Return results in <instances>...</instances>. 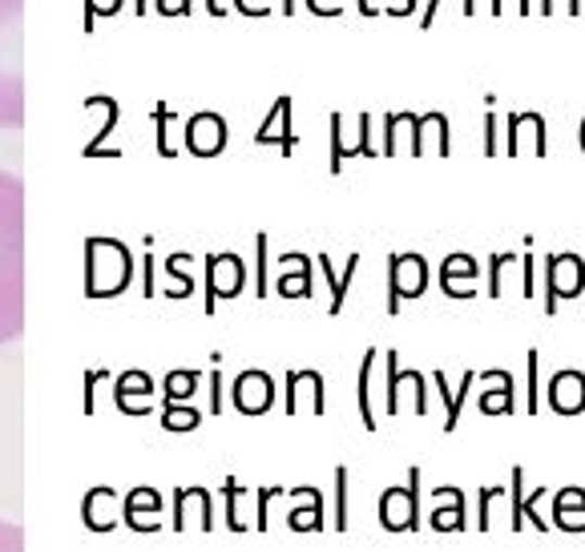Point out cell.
<instances>
[{
    "label": "cell",
    "instance_id": "obj_1",
    "mask_svg": "<svg viewBox=\"0 0 585 552\" xmlns=\"http://www.w3.org/2000/svg\"><path fill=\"white\" fill-rule=\"evenodd\" d=\"M25 190L0 170V347L25 326Z\"/></svg>",
    "mask_w": 585,
    "mask_h": 552
},
{
    "label": "cell",
    "instance_id": "obj_2",
    "mask_svg": "<svg viewBox=\"0 0 585 552\" xmlns=\"http://www.w3.org/2000/svg\"><path fill=\"white\" fill-rule=\"evenodd\" d=\"M133 262L129 251L114 239H89L86 242V291L89 298H114L117 291H126Z\"/></svg>",
    "mask_w": 585,
    "mask_h": 552
},
{
    "label": "cell",
    "instance_id": "obj_3",
    "mask_svg": "<svg viewBox=\"0 0 585 552\" xmlns=\"http://www.w3.org/2000/svg\"><path fill=\"white\" fill-rule=\"evenodd\" d=\"M585 295V258L573 251H557L545 258V314H557L565 298Z\"/></svg>",
    "mask_w": 585,
    "mask_h": 552
},
{
    "label": "cell",
    "instance_id": "obj_4",
    "mask_svg": "<svg viewBox=\"0 0 585 552\" xmlns=\"http://www.w3.org/2000/svg\"><path fill=\"white\" fill-rule=\"evenodd\" d=\"M429 291V262L420 255H392L387 267V314H400L408 298H420Z\"/></svg>",
    "mask_w": 585,
    "mask_h": 552
},
{
    "label": "cell",
    "instance_id": "obj_5",
    "mask_svg": "<svg viewBox=\"0 0 585 552\" xmlns=\"http://www.w3.org/2000/svg\"><path fill=\"white\" fill-rule=\"evenodd\" d=\"M380 524L387 532H412V528H420V467L408 472L404 488H387L380 496Z\"/></svg>",
    "mask_w": 585,
    "mask_h": 552
},
{
    "label": "cell",
    "instance_id": "obj_6",
    "mask_svg": "<svg viewBox=\"0 0 585 552\" xmlns=\"http://www.w3.org/2000/svg\"><path fill=\"white\" fill-rule=\"evenodd\" d=\"M505 154L509 157H545L549 154V138H545V117L542 114H513L505 121Z\"/></svg>",
    "mask_w": 585,
    "mask_h": 552
},
{
    "label": "cell",
    "instance_id": "obj_7",
    "mask_svg": "<svg viewBox=\"0 0 585 552\" xmlns=\"http://www.w3.org/2000/svg\"><path fill=\"white\" fill-rule=\"evenodd\" d=\"M246 283V270L239 255H211L206 262V307L215 311L218 298H234Z\"/></svg>",
    "mask_w": 585,
    "mask_h": 552
},
{
    "label": "cell",
    "instance_id": "obj_8",
    "mask_svg": "<svg viewBox=\"0 0 585 552\" xmlns=\"http://www.w3.org/2000/svg\"><path fill=\"white\" fill-rule=\"evenodd\" d=\"M234 408L243 411V415H263V411H271L275 403V383L267 371H243L239 380H234Z\"/></svg>",
    "mask_w": 585,
    "mask_h": 552
},
{
    "label": "cell",
    "instance_id": "obj_9",
    "mask_svg": "<svg viewBox=\"0 0 585 552\" xmlns=\"http://www.w3.org/2000/svg\"><path fill=\"white\" fill-rule=\"evenodd\" d=\"M186 145H190V154H199V157L222 154V145H227V121H222L218 114L190 117V126H186Z\"/></svg>",
    "mask_w": 585,
    "mask_h": 552
},
{
    "label": "cell",
    "instance_id": "obj_10",
    "mask_svg": "<svg viewBox=\"0 0 585 552\" xmlns=\"http://www.w3.org/2000/svg\"><path fill=\"white\" fill-rule=\"evenodd\" d=\"M549 408L557 415H582L585 411V375L582 371H557L549 380Z\"/></svg>",
    "mask_w": 585,
    "mask_h": 552
},
{
    "label": "cell",
    "instance_id": "obj_11",
    "mask_svg": "<svg viewBox=\"0 0 585 552\" xmlns=\"http://www.w3.org/2000/svg\"><path fill=\"white\" fill-rule=\"evenodd\" d=\"M476 274H481V267H476V258L472 255H448L441 267V286L448 298H472L476 295Z\"/></svg>",
    "mask_w": 585,
    "mask_h": 552
},
{
    "label": "cell",
    "instance_id": "obj_12",
    "mask_svg": "<svg viewBox=\"0 0 585 552\" xmlns=\"http://www.w3.org/2000/svg\"><path fill=\"white\" fill-rule=\"evenodd\" d=\"M481 387H493V391H481V411H485V415H513L517 383L509 371H485V375H481Z\"/></svg>",
    "mask_w": 585,
    "mask_h": 552
},
{
    "label": "cell",
    "instance_id": "obj_13",
    "mask_svg": "<svg viewBox=\"0 0 585 552\" xmlns=\"http://www.w3.org/2000/svg\"><path fill=\"white\" fill-rule=\"evenodd\" d=\"M412 154H432V157H448V154H453L448 117H444V114L416 117V145H412Z\"/></svg>",
    "mask_w": 585,
    "mask_h": 552
},
{
    "label": "cell",
    "instance_id": "obj_14",
    "mask_svg": "<svg viewBox=\"0 0 585 552\" xmlns=\"http://www.w3.org/2000/svg\"><path fill=\"white\" fill-rule=\"evenodd\" d=\"M300 396H311L315 415L328 411V399H323V375H319V371H291V375H287V411H295Z\"/></svg>",
    "mask_w": 585,
    "mask_h": 552
},
{
    "label": "cell",
    "instance_id": "obj_15",
    "mask_svg": "<svg viewBox=\"0 0 585 552\" xmlns=\"http://www.w3.org/2000/svg\"><path fill=\"white\" fill-rule=\"evenodd\" d=\"M554 524L565 532H585V488H561L554 496Z\"/></svg>",
    "mask_w": 585,
    "mask_h": 552
},
{
    "label": "cell",
    "instance_id": "obj_16",
    "mask_svg": "<svg viewBox=\"0 0 585 552\" xmlns=\"http://www.w3.org/2000/svg\"><path fill=\"white\" fill-rule=\"evenodd\" d=\"M279 295L283 298H311V258L287 255L279 274Z\"/></svg>",
    "mask_w": 585,
    "mask_h": 552
},
{
    "label": "cell",
    "instance_id": "obj_17",
    "mask_svg": "<svg viewBox=\"0 0 585 552\" xmlns=\"http://www.w3.org/2000/svg\"><path fill=\"white\" fill-rule=\"evenodd\" d=\"M255 142H279L283 145V154H291L295 150V133H291V98H279V105H275V114L258 126Z\"/></svg>",
    "mask_w": 585,
    "mask_h": 552
},
{
    "label": "cell",
    "instance_id": "obj_18",
    "mask_svg": "<svg viewBox=\"0 0 585 552\" xmlns=\"http://www.w3.org/2000/svg\"><path fill=\"white\" fill-rule=\"evenodd\" d=\"M441 509L432 512V528L436 532H460L465 528V492L460 488H436Z\"/></svg>",
    "mask_w": 585,
    "mask_h": 552
},
{
    "label": "cell",
    "instance_id": "obj_19",
    "mask_svg": "<svg viewBox=\"0 0 585 552\" xmlns=\"http://www.w3.org/2000/svg\"><path fill=\"white\" fill-rule=\"evenodd\" d=\"M387 138H384V154H400V150H408L412 154L416 145V114H392L384 121Z\"/></svg>",
    "mask_w": 585,
    "mask_h": 552
},
{
    "label": "cell",
    "instance_id": "obj_20",
    "mask_svg": "<svg viewBox=\"0 0 585 552\" xmlns=\"http://www.w3.org/2000/svg\"><path fill=\"white\" fill-rule=\"evenodd\" d=\"M436 380V387H441V396H444V408H448V415H444V432H457V424H460V408H465V399H469V391H472V383H476V375H465L460 380V391H448V380H444L441 371L432 375Z\"/></svg>",
    "mask_w": 585,
    "mask_h": 552
},
{
    "label": "cell",
    "instance_id": "obj_21",
    "mask_svg": "<svg viewBox=\"0 0 585 552\" xmlns=\"http://www.w3.org/2000/svg\"><path fill=\"white\" fill-rule=\"evenodd\" d=\"M319 270L328 274V283H331V314H340L343 311V298H347V286H352V279H356V270H359V255L347 258L343 274H335V270H331L328 255H319Z\"/></svg>",
    "mask_w": 585,
    "mask_h": 552
},
{
    "label": "cell",
    "instance_id": "obj_22",
    "mask_svg": "<svg viewBox=\"0 0 585 552\" xmlns=\"http://www.w3.org/2000/svg\"><path fill=\"white\" fill-rule=\"evenodd\" d=\"M376 359H380V355L376 351H368L364 355V363H359V415H364V427H368V432H376V411H371V368H376Z\"/></svg>",
    "mask_w": 585,
    "mask_h": 552
},
{
    "label": "cell",
    "instance_id": "obj_23",
    "mask_svg": "<svg viewBox=\"0 0 585 552\" xmlns=\"http://www.w3.org/2000/svg\"><path fill=\"white\" fill-rule=\"evenodd\" d=\"M517 262V255L509 251H500V255L488 258V298H500L505 295V279H509V267Z\"/></svg>",
    "mask_w": 585,
    "mask_h": 552
},
{
    "label": "cell",
    "instance_id": "obj_24",
    "mask_svg": "<svg viewBox=\"0 0 585 552\" xmlns=\"http://www.w3.org/2000/svg\"><path fill=\"white\" fill-rule=\"evenodd\" d=\"M291 528H300V532H315V528H323V496L315 492L311 500H307V509L291 512Z\"/></svg>",
    "mask_w": 585,
    "mask_h": 552
},
{
    "label": "cell",
    "instance_id": "obj_25",
    "mask_svg": "<svg viewBox=\"0 0 585 552\" xmlns=\"http://www.w3.org/2000/svg\"><path fill=\"white\" fill-rule=\"evenodd\" d=\"M529 391H525V411L529 415H537L542 411V380H537V371H542V351H529Z\"/></svg>",
    "mask_w": 585,
    "mask_h": 552
},
{
    "label": "cell",
    "instance_id": "obj_26",
    "mask_svg": "<svg viewBox=\"0 0 585 552\" xmlns=\"http://www.w3.org/2000/svg\"><path fill=\"white\" fill-rule=\"evenodd\" d=\"M521 484H525V467H513V488H509V504H513V516H509V524H513V532H521L525 528V516H521V504H525V496H521Z\"/></svg>",
    "mask_w": 585,
    "mask_h": 552
},
{
    "label": "cell",
    "instance_id": "obj_27",
    "mask_svg": "<svg viewBox=\"0 0 585 552\" xmlns=\"http://www.w3.org/2000/svg\"><path fill=\"white\" fill-rule=\"evenodd\" d=\"M343 157H347V138H343V117H331V174L343 170Z\"/></svg>",
    "mask_w": 585,
    "mask_h": 552
},
{
    "label": "cell",
    "instance_id": "obj_28",
    "mask_svg": "<svg viewBox=\"0 0 585 552\" xmlns=\"http://www.w3.org/2000/svg\"><path fill=\"white\" fill-rule=\"evenodd\" d=\"M162 424L174 427V432H186V427H199L202 424V415L194 408H166L162 411Z\"/></svg>",
    "mask_w": 585,
    "mask_h": 552
},
{
    "label": "cell",
    "instance_id": "obj_29",
    "mask_svg": "<svg viewBox=\"0 0 585 552\" xmlns=\"http://www.w3.org/2000/svg\"><path fill=\"white\" fill-rule=\"evenodd\" d=\"M335 528H347V467H335Z\"/></svg>",
    "mask_w": 585,
    "mask_h": 552
},
{
    "label": "cell",
    "instance_id": "obj_30",
    "mask_svg": "<svg viewBox=\"0 0 585 552\" xmlns=\"http://www.w3.org/2000/svg\"><path fill=\"white\" fill-rule=\"evenodd\" d=\"M0 552H25V532H21V524L0 521Z\"/></svg>",
    "mask_w": 585,
    "mask_h": 552
},
{
    "label": "cell",
    "instance_id": "obj_31",
    "mask_svg": "<svg viewBox=\"0 0 585 552\" xmlns=\"http://www.w3.org/2000/svg\"><path fill=\"white\" fill-rule=\"evenodd\" d=\"M194 387H199V375H194V371H178V375H170V380H166V391H170V399H186Z\"/></svg>",
    "mask_w": 585,
    "mask_h": 552
},
{
    "label": "cell",
    "instance_id": "obj_32",
    "mask_svg": "<svg viewBox=\"0 0 585 552\" xmlns=\"http://www.w3.org/2000/svg\"><path fill=\"white\" fill-rule=\"evenodd\" d=\"M521 298H537V262L533 255H521Z\"/></svg>",
    "mask_w": 585,
    "mask_h": 552
},
{
    "label": "cell",
    "instance_id": "obj_33",
    "mask_svg": "<svg viewBox=\"0 0 585 552\" xmlns=\"http://www.w3.org/2000/svg\"><path fill=\"white\" fill-rule=\"evenodd\" d=\"M258 270H255V295H267V234H258Z\"/></svg>",
    "mask_w": 585,
    "mask_h": 552
},
{
    "label": "cell",
    "instance_id": "obj_34",
    "mask_svg": "<svg viewBox=\"0 0 585 552\" xmlns=\"http://www.w3.org/2000/svg\"><path fill=\"white\" fill-rule=\"evenodd\" d=\"M122 9V0H86V29H93V16H110V13H117Z\"/></svg>",
    "mask_w": 585,
    "mask_h": 552
},
{
    "label": "cell",
    "instance_id": "obj_35",
    "mask_svg": "<svg viewBox=\"0 0 585 552\" xmlns=\"http://www.w3.org/2000/svg\"><path fill=\"white\" fill-rule=\"evenodd\" d=\"M505 492H509V488H485V492H481V521H476V524H481V532H488V524H493V521H488V509H493Z\"/></svg>",
    "mask_w": 585,
    "mask_h": 552
},
{
    "label": "cell",
    "instance_id": "obj_36",
    "mask_svg": "<svg viewBox=\"0 0 585 552\" xmlns=\"http://www.w3.org/2000/svg\"><path fill=\"white\" fill-rule=\"evenodd\" d=\"M315 16H340L343 13V0H303Z\"/></svg>",
    "mask_w": 585,
    "mask_h": 552
},
{
    "label": "cell",
    "instance_id": "obj_37",
    "mask_svg": "<svg viewBox=\"0 0 585 552\" xmlns=\"http://www.w3.org/2000/svg\"><path fill=\"white\" fill-rule=\"evenodd\" d=\"M497 129H500V126H497V114H488V117H485V154H488V157H497V154H500Z\"/></svg>",
    "mask_w": 585,
    "mask_h": 552
},
{
    "label": "cell",
    "instance_id": "obj_38",
    "mask_svg": "<svg viewBox=\"0 0 585 552\" xmlns=\"http://www.w3.org/2000/svg\"><path fill=\"white\" fill-rule=\"evenodd\" d=\"M505 13L529 16L533 13V4H529V0H497V16H505Z\"/></svg>",
    "mask_w": 585,
    "mask_h": 552
},
{
    "label": "cell",
    "instance_id": "obj_39",
    "mask_svg": "<svg viewBox=\"0 0 585 552\" xmlns=\"http://www.w3.org/2000/svg\"><path fill=\"white\" fill-rule=\"evenodd\" d=\"M545 16H573V0H542Z\"/></svg>",
    "mask_w": 585,
    "mask_h": 552
},
{
    "label": "cell",
    "instance_id": "obj_40",
    "mask_svg": "<svg viewBox=\"0 0 585 552\" xmlns=\"http://www.w3.org/2000/svg\"><path fill=\"white\" fill-rule=\"evenodd\" d=\"M476 13L497 16V0H465V16H476Z\"/></svg>",
    "mask_w": 585,
    "mask_h": 552
},
{
    "label": "cell",
    "instance_id": "obj_41",
    "mask_svg": "<svg viewBox=\"0 0 585 552\" xmlns=\"http://www.w3.org/2000/svg\"><path fill=\"white\" fill-rule=\"evenodd\" d=\"M234 4H239V13H246V16H263L267 9H271L267 0H234Z\"/></svg>",
    "mask_w": 585,
    "mask_h": 552
},
{
    "label": "cell",
    "instance_id": "obj_42",
    "mask_svg": "<svg viewBox=\"0 0 585 552\" xmlns=\"http://www.w3.org/2000/svg\"><path fill=\"white\" fill-rule=\"evenodd\" d=\"M387 13H392V16H412L416 0H392V4H387Z\"/></svg>",
    "mask_w": 585,
    "mask_h": 552
},
{
    "label": "cell",
    "instance_id": "obj_43",
    "mask_svg": "<svg viewBox=\"0 0 585 552\" xmlns=\"http://www.w3.org/2000/svg\"><path fill=\"white\" fill-rule=\"evenodd\" d=\"M436 9H441V0H429V4H424V16H420V25H424V29H432V21H436Z\"/></svg>",
    "mask_w": 585,
    "mask_h": 552
},
{
    "label": "cell",
    "instance_id": "obj_44",
    "mask_svg": "<svg viewBox=\"0 0 585 552\" xmlns=\"http://www.w3.org/2000/svg\"><path fill=\"white\" fill-rule=\"evenodd\" d=\"M359 13H364V16H376V13H380V9H376L371 0H359Z\"/></svg>",
    "mask_w": 585,
    "mask_h": 552
},
{
    "label": "cell",
    "instance_id": "obj_45",
    "mask_svg": "<svg viewBox=\"0 0 585 552\" xmlns=\"http://www.w3.org/2000/svg\"><path fill=\"white\" fill-rule=\"evenodd\" d=\"M573 16H585V0H573Z\"/></svg>",
    "mask_w": 585,
    "mask_h": 552
},
{
    "label": "cell",
    "instance_id": "obj_46",
    "mask_svg": "<svg viewBox=\"0 0 585 552\" xmlns=\"http://www.w3.org/2000/svg\"><path fill=\"white\" fill-rule=\"evenodd\" d=\"M283 13H287V16L295 13V0H283Z\"/></svg>",
    "mask_w": 585,
    "mask_h": 552
},
{
    "label": "cell",
    "instance_id": "obj_47",
    "mask_svg": "<svg viewBox=\"0 0 585 552\" xmlns=\"http://www.w3.org/2000/svg\"><path fill=\"white\" fill-rule=\"evenodd\" d=\"M582 150H585V117H582Z\"/></svg>",
    "mask_w": 585,
    "mask_h": 552
}]
</instances>
